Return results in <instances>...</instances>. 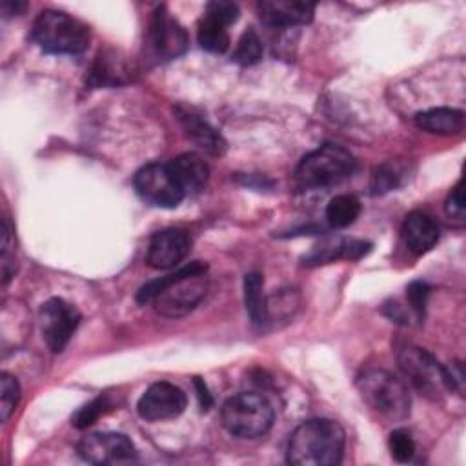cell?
I'll use <instances>...</instances> for the list:
<instances>
[{
  "mask_svg": "<svg viewBox=\"0 0 466 466\" xmlns=\"http://www.w3.org/2000/svg\"><path fill=\"white\" fill-rule=\"evenodd\" d=\"M186 195L200 193L209 178V167L197 153H182L167 162Z\"/></svg>",
  "mask_w": 466,
  "mask_h": 466,
  "instance_id": "cell-17",
  "label": "cell"
},
{
  "mask_svg": "<svg viewBox=\"0 0 466 466\" xmlns=\"http://www.w3.org/2000/svg\"><path fill=\"white\" fill-rule=\"evenodd\" d=\"M446 213L451 218H455V220H464V189H462V180L448 195Z\"/></svg>",
  "mask_w": 466,
  "mask_h": 466,
  "instance_id": "cell-32",
  "label": "cell"
},
{
  "mask_svg": "<svg viewBox=\"0 0 466 466\" xmlns=\"http://www.w3.org/2000/svg\"><path fill=\"white\" fill-rule=\"evenodd\" d=\"M133 186L137 195L155 208H177L186 197L167 162H151L140 167L135 173Z\"/></svg>",
  "mask_w": 466,
  "mask_h": 466,
  "instance_id": "cell-8",
  "label": "cell"
},
{
  "mask_svg": "<svg viewBox=\"0 0 466 466\" xmlns=\"http://www.w3.org/2000/svg\"><path fill=\"white\" fill-rule=\"evenodd\" d=\"M173 113L177 116V120L180 122L182 129L186 131V135L200 149H204L211 157L224 155V151L228 147L226 140L222 138V135L206 118H202L198 113H195L187 106H177V107H173Z\"/></svg>",
  "mask_w": 466,
  "mask_h": 466,
  "instance_id": "cell-14",
  "label": "cell"
},
{
  "mask_svg": "<svg viewBox=\"0 0 466 466\" xmlns=\"http://www.w3.org/2000/svg\"><path fill=\"white\" fill-rule=\"evenodd\" d=\"M244 302L253 326H264L268 322V302L264 297L262 275L251 271L244 277Z\"/></svg>",
  "mask_w": 466,
  "mask_h": 466,
  "instance_id": "cell-20",
  "label": "cell"
},
{
  "mask_svg": "<svg viewBox=\"0 0 466 466\" xmlns=\"http://www.w3.org/2000/svg\"><path fill=\"white\" fill-rule=\"evenodd\" d=\"M439 233V224L426 211H411L402 226L404 244L415 255L430 251L437 244Z\"/></svg>",
  "mask_w": 466,
  "mask_h": 466,
  "instance_id": "cell-16",
  "label": "cell"
},
{
  "mask_svg": "<svg viewBox=\"0 0 466 466\" xmlns=\"http://www.w3.org/2000/svg\"><path fill=\"white\" fill-rule=\"evenodd\" d=\"M315 4L302 0H264L258 4V16L271 27H293L311 22Z\"/></svg>",
  "mask_w": 466,
  "mask_h": 466,
  "instance_id": "cell-15",
  "label": "cell"
},
{
  "mask_svg": "<svg viewBox=\"0 0 466 466\" xmlns=\"http://www.w3.org/2000/svg\"><path fill=\"white\" fill-rule=\"evenodd\" d=\"M31 40L51 55H78L89 44V27L64 11L46 9L33 22Z\"/></svg>",
  "mask_w": 466,
  "mask_h": 466,
  "instance_id": "cell-3",
  "label": "cell"
},
{
  "mask_svg": "<svg viewBox=\"0 0 466 466\" xmlns=\"http://www.w3.org/2000/svg\"><path fill=\"white\" fill-rule=\"evenodd\" d=\"M357 390L362 400L379 415L390 420L408 417L411 397L402 379L388 370L371 368L357 377Z\"/></svg>",
  "mask_w": 466,
  "mask_h": 466,
  "instance_id": "cell-4",
  "label": "cell"
},
{
  "mask_svg": "<svg viewBox=\"0 0 466 466\" xmlns=\"http://www.w3.org/2000/svg\"><path fill=\"white\" fill-rule=\"evenodd\" d=\"M346 435L331 419H311L293 430L288 441L286 459L295 466H335L340 464Z\"/></svg>",
  "mask_w": 466,
  "mask_h": 466,
  "instance_id": "cell-2",
  "label": "cell"
},
{
  "mask_svg": "<svg viewBox=\"0 0 466 466\" xmlns=\"http://www.w3.org/2000/svg\"><path fill=\"white\" fill-rule=\"evenodd\" d=\"M15 275V253L11 255V228L9 222L4 220V237H2V277L4 284Z\"/></svg>",
  "mask_w": 466,
  "mask_h": 466,
  "instance_id": "cell-31",
  "label": "cell"
},
{
  "mask_svg": "<svg viewBox=\"0 0 466 466\" xmlns=\"http://www.w3.org/2000/svg\"><path fill=\"white\" fill-rule=\"evenodd\" d=\"M390 451H391V457L397 461V462H410L417 451V446H415V441L411 437L410 431L399 428V430H393L390 433Z\"/></svg>",
  "mask_w": 466,
  "mask_h": 466,
  "instance_id": "cell-27",
  "label": "cell"
},
{
  "mask_svg": "<svg viewBox=\"0 0 466 466\" xmlns=\"http://www.w3.org/2000/svg\"><path fill=\"white\" fill-rule=\"evenodd\" d=\"M193 384H195V388H197V397H198L200 408H202V410H209V406L213 404V399H211V393H209L206 382H204L200 377H195Z\"/></svg>",
  "mask_w": 466,
  "mask_h": 466,
  "instance_id": "cell-33",
  "label": "cell"
},
{
  "mask_svg": "<svg viewBox=\"0 0 466 466\" xmlns=\"http://www.w3.org/2000/svg\"><path fill=\"white\" fill-rule=\"evenodd\" d=\"M231 58L240 66H253L262 58V42L253 29H248L240 36Z\"/></svg>",
  "mask_w": 466,
  "mask_h": 466,
  "instance_id": "cell-25",
  "label": "cell"
},
{
  "mask_svg": "<svg viewBox=\"0 0 466 466\" xmlns=\"http://www.w3.org/2000/svg\"><path fill=\"white\" fill-rule=\"evenodd\" d=\"M357 167L355 157L339 144H324L308 153L295 169L302 187H328L350 178Z\"/></svg>",
  "mask_w": 466,
  "mask_h": 466,
  "instance_id": "cell-5",
  "label": "cell"
},
{
  "mask_svg": "<svg viewBox=\"0 0 466 466\" xmlns=\"http://www.w3.org/2000/svg\"><path fill=\"white\" fill-rule=\"evenodd\" d=\"M186 408V393L171 382H155L138 399L137 411L146 420H167Z\"/></svg>",
  "mask_w": 466,
  "mask_h": 466,
  "instance_id": "cell-12",
  "label": "cell"
},
{
  "mask_svg": "<svg viewBox=\"0 0 466 466\" xmlns=\"http://www.w3.org/2000/svg\"><path fill=\"white\" fill-rule=\"evenodd\" d=\"M20 400V384L16 377L11 373L4 371L0 379V413H2V422H7L11 413L16 410Z\"/></svg>",
  "mask_w": 466,
  "mask_h": 466,
  "instance_id": "cell-26",
  "label": "cell"
},
{
  "mask_svg": "<svg viewBox=\"0 0 466 466\" xmlns=\"http://www.w3.org/2000/svg\"><path fill=\"white\" fill-rule=\"evenodd\" d=\"M428 295H430V286H428L426 282H420V280L411 282V284L408 286V289H406L408 304H410V308H411V311L415 313V317H417L419 322L424 320Z\"/></svg>",
  "mask_w": 466,
  "mask_h": 466,
  "instance_id": "cell-29",
  "label": "cell"
},
{
  "mask_svg": "<svg viewBox=\"0 0 466 466\" xmlns=\"http://www.w3.org/2000/svg\"><path fill=\"white\" fill-rule=\"evenodd\" d=\"M206 15L217 18L218 22L226 24V25H231L237 22L238 18V5L233 4V2H226V0H215V2H209L204 9Z\"/></svg>",
  "mask_w": 466,
  "mask_h": 466,
  "instance_id": "cell-30",
  "label": "cell"
},
{
  "mask_svg": "<svg viewBox=\"0 0 466 466\" xmlns=\"http://www.w3.org/2000/svg\"><path fill=\"white\" fill-rule=\"evenodd\" d=\"M415 126L433 135H455L464 127V113L455 107H431L415 115Z\"/></svg>",
  "mask_w": 466,
  "mask_h": 466,
  "instance_id": "cell-19",
  "label": "cell"
},
{
  "mask_svg": "<svg viewBox=\"0 0 466 466\" xmlns=\"http://www.w3.org/2000/svg\"><path fill=\"white\" fill-rule=\"evenodd\" d=\"M397 360L402 373L410 379L420 395L431 400H439L446 390L451 391L448 368L441 366L437 359L426 350L404 342L397 348Z\"/></svg>",
  "mask_w": 466,
  "mask_h": 466,
  "instance_id": "cell-7",
  "label": "cell"
},
{
  "mask_svg": "<svg viewBox=\"0 0 466 466\" xmlns=\"http://www.w3.org/2000/svg\"><path fill=\"white\" fill-rule=\"evenodd\" d=\"M384 313H386V315H388L391 320L406 324V315H404V311L400 309V306H399L397 302H391V304H388V306L384 308Z\"/></svg>",
  "mask_w": 466,
  "mask_h": 466,
  "instance_id": "cell-34",
  "label": "cell"
},
{
  "mask_svg": "<svg viewBox=\"0 0 466 466\" xmlns=\"http://www.w3.org/2000/svg\"><path fill=\"white\" fill-rule=\"evenodd\" d=\"M76 451L91 464H126L137 459L133 442L116 431L89 433L78 442Z\"/></svg>",
  "mask_w": 466,
  "mask_h": 466,
  "instance_id": "cell-10",
  "label": "cell"
},
{
  "mask_svg": "<svg viewBox=\"0 0 466 466\" xmlns=\"http://www.w3.org/2000/svg\"><path fill=\"white\" fill-rule=\"evenodd\" d=\"M224 430L238 439H257L269 431L273 408L266 397L255 391H242L229 397L220 410Z\"/></svg>",
  "mask_w": 466,
  "mask_h": 466,
  "instance_id": "cell-6",
  "label": "cell"
},
{
  "mask_svg": "<svg viewBox=\"0 0 466 466\" xmlns=\"http://www.w3.org/2000/svg\"><path fill=\"white\" fill-rule=\"evenodd\" d=\"M111 408V402L109 399L104 395V397H96L95 400L87 402L86 406H82L73 417H71V424L84 430L87 426H91L100 415H104L107 410Z\"/></svg>",
  "mask_w": 466,
  "mask_h": 466,
  "instance_id": "cell-28",
  "label": "cell"
},
{
  "mask_svg": "<svg viewBox=\"0 0 466 466\" xmlns=\"http://www.w3.org/2000/svg\"><path fill=\"white\" fill-rule=\"evenodd\" d=\"M131 67L118 51H100L89 69L91 86H120L129 80Z\"/></svg>",
  "mask_w": 466,
  "mask_h": 466,
  "instance_id": "cell-18",
  "label": "cell"
},
{
  "mask_svg": "<svg viewBox=\"0 0 466 466\" xmlns=\"http://www.w3.org/2000/svg\"><path fill=\"white\" fill-rule=\"evenodd\" d=\"M371 244L364 240H335L326 244L324 248H317L311 255H308L306 262L308 264H322V262H331L335 258H360L370 251Z\"/></svg>",
  "mask_w": 466,
  "mask_h": 466,
  "instance_id": "cell-21",
  "label": "cell"
},
{
  "mask_svg": "<svg viewBox=\"0 0 466 466\" xmlns=\"http://www.w3.org/2000/svg\"><path fill=\"white\" fill-rule=\"evenodd\" d=\"M360 215V202L353 195H337L328 202L326 220L331 228L342 229L351 226Z\"/></svg>",
  "mask_w": 466,
  "mask_h": 466,
  "instance_id": "cell-23",
  "label": "cell"
},
{
  "mask_svg": "<svg viewBox=\"0 0 466 466\" xmlns=\"http://www.w3.org/2000/svg\"><path fill=\"white\" fill-rule=\"evenodd\" d=\"M208 264L202 260L189 262L187 266L144 284L137 300L140 304L151 302L155 311L162 317L177 319L187 315L208 293Z\"/></svg>",
  "mask_w": 466,
  "mask_h": 466,
  "instance_id": "cell-1",
  "label": "cell"
},
{
  "mask_svg": "<svg viewBox=\"0 0 466 466\" xmlns=\"http://www.w3.org/2000/svg\"><path fill=\"white\" fill-rule=\"evenodd\" d=\"M80 322V313L64 299H49L40 309V326L46 344L53 353L64 351Z\"/></svg>",
  "mask_w": 466,
  "mask_h": 466,
  "instance_id": "cell-11",
  "label": "cell"
},
{
  "mask_svg": "<svg viewBox=\"0 0 466 466\" xmlns=\"http://www.w3.org/2000/svg\"><path fill=\"white\" fill-rule=\"evenodd\" d=\"M189 46V36L182 24L171 16L166 5L155 9L149 29H147V47L157 60H171L186 53Z\"/></svg>",
  "mask_w": 466,
  "mask_h": 466,
  "instance_id": "cell-9",
  "label": "cell"
},
{
  "mask_svg": "<svg viewBox=\"0 0 466 466\" xmlns=\"http://www.w3.org/2000/svg\"><path fill=\"white\" fill-rule=\"evenodd\" d=\"M198 44L202 49L220 55L228 51L229 47V35H228V25L218 22L217 18L209 15H202V20L198 22Z\"/></svg>",
  "mask_w": 466,
  "mask_h": 466,
  "instance_id": "cell-22",
  "label": "cell"
},
{
  "mask_svg": "<svg viewBox=\"0 0 466 466\" xmlns=\"http://www.w3.org/2000/svg\"><path fill=\"white\" fill-rule=\"evenodd\" d=\"M404 166L397 160H388V162H382L380 166L375 167L373 175H371V193L373 195H382V193H388L395 187H399L404 180Z\"/></svg>",
  "mask_w": 466,
  "mask_h": 466,
  "instance_id": "cell-24",
  "label": "cell"
},
{
  "mask_svg": "<svg viewBox=\"0 0 466 466\" xmlns=\"http://www.w3.org/2000/svg\"><path fill=\"white\" fill-rule=\"evenodd\" d=\"M191 249V238L184 229H164L151 237L146 262L153 269H171L178 266Z\"/></svg>",
  "mask_w": 466,
  "mask_h": 466,
  "instance_id": "cell-13",
  "label": "cell"
}]
</instances>
